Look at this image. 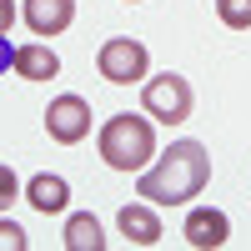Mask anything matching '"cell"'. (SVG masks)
<instances>
[{
	"mask_svg": "<svg viewBox=\"0 0 251 251\" xmlns=\"http://www.w3.org/2000/svg\"><path fill=\"white\" fill-rule=\"evenodd\" d=\"M181 231H186V241L196 251H216V246L231 241V221H226V211H216V206H191Z\"/></svg>",
	"mask_w": 251,
	"mask_h": 251,
	"instance_id": "cell-6",
	"label": "cell"
},
{
	"mask_svg": "<svg viewBox=\"0 0 251 251\" xmlns=\"http://www.w3.org/2000/svg\"><path fill=\"white\" fill-rule=\"evenodd\" d=\"M0 251H25V231L15 221H0Z\"/></svg>",
	"mask_w": 251,
	"mask_h": 251,
	"instance_id": "cell-14",
	"label": "cell"
},
{
	"mask_svg": "<svg viewBox=\"0 0 251 251\" xmlns=\"http://www.w3.org/2000/svg\"><path fill=\"white\" fill-rule=\"evenodd\" d=\"M25 201L35 206L40 216H55V211H66V206H71V186H66V176L40 171V176H30V186H25Z\"/></svg>",
	"mask_w": 251,
	"mask_h": 251,
	"instance_id": "cell-9",
	"label": "cell"
},
{
	"mask_svg": "<svg viewBox=\"0 0 251 251\" xmlns=\"http://www.w3.org/2000/svg\"><path fill=\"white\" fill-rule=\"evenodd\" d=\"M141 106H146V116L161 121V126H181L186 116H191V106H196V91H191V80H186V75L161 71V75L146 80Z\"/></svg>",
	"mask_w": 251,
	"mask_h": 251,
	"instance_id": "cell-3",
	"label": "cell"
},
{
	"mask_svg": "<svg viewBox=\"0 0 251 251\" xmlns=\"http://www.w3.org/2000/svg\"><path fill=\"white\" fill-rule=\"evenodd\" d=\"M216 20L226 30H251V0H216Z\"/></svg>",
	"mask_w": 251,
	"mask_h": 251,
	"instance_id": "cell-12",
	"label": "cell"
},
{
	"mask_svg": "<svg viewBox=\"0 0 251 251\" xmlns=\"http://www.w3.org/2000/svg\"><path fill=\"white\" fill-rule=\"evenodd\" d=\"M10 60H15V50H10V40H5V35H0V75H5V71H10Z\"/></svg>",
	"mask_w": 251,
	"mask_h": 251,
	"instance_id": "cell-16",
	"label": "cell"
},
{
	"mask_svg": "<svg viewBox=\"0 0 251 251\" xmlns=\"http://www.w3.org/2000/svg\"><path fill=\"white\" fill-rule=\"evenodd\" d=\"M15 0H0V35H10V25H15Z\"/></svg>",
	"mask_w": 251,
	"mask_h": 251,
	"instance_id": "cell-15",
	"label": "cell"
},
{
	"mask_svg": "<svg viewBox=\"0 0 251 251\" xmlns=\"http://www.w3.org/2000/svg\"><path fill=\"white\" fill-rule=\"evenodd\" d=\"M25 25L35 35H60V30H71V20H75V0H25Z\"/></svg>",
	"mask_w": 251,
	"mask_h": 251,
	"instance_id": "cell-7",
	"label": "cell"
},
{
	"mask_svg": "<svg viewBox=\"0 0 251 251\" xmlns=\"http://www.w3.org/2000/svg\"><path fill=\"white\" fill-rule=\"evenodd\" d=\"M10 66H15L20 80H50V75H60V55L35 40V46H15V60H10Z\"/></svg>",
	"mask_w": 251,
	"mask_h": 251,
	"instance_id": "cell-10",
	"label": "cell"
},
{
	"mask_svg": "<svg viewBox=\"0 0 251 251\" xmlns=\"http://www.w3.org/2000/svg\"><path fill=\"white\" fill-rule=\"evenodd\" d=\"M116 226H121V236L131 241V246H156V241H161V216H156V206H151V201L121 206Z\"/></svg>",
	"mask_w": 251,
	"mask_h": 251,
	"instance_id": "cell-8",
	"label": "cell"
},
{
	"mask_svg": "<svg viewBox=\"0 0 251 251\" xmlns=\"http://www.w3.org/2000/svg\"><path fill=\"white\" fill-rule=\"evenodd\" d=\"M211 181V156L201 141H176L171 151H161L156 166H146L136 181V196H146L151 206H186L191 196L206 191Z\"/></svg>",
	"mask_w": 251,
	"mask_h": 251,
	"instance_id": "cell-1",
	"label": "cell"
},
{
	"mask_svg": "<svg viewBox=\"0 0 251 251\" xmlns=\"http://www.w3.org/2000/svg\"><path fill=\"white\" fill-rule=\"evenodd\" d=\"M96 66H100V75H106L111 86H136V80L151 75V50H146L141 40H131V35H116V40L100 46Z\"/></svg>",
	"mask_w": 251,
	"mask_h": 251,
	"instance_id": "cell-4",
	"label": "cell"
},
{
	"mask_svg": "<svg viewBox=\"0 0 251 251\" xmlns=\"http://www.w3.org/2000/svg\"><path fill=\"white\" fill-rule=\"evenodd\" d=\"M100 161L111 166V171H146L156 156V131H151V121L146 116H131V111H121L111 116L106 126H100Z\"/></svg>",
	"mask_w": 251,
	"mask_h": 251,
	"instance_id": "cell-2",
	"label": "cell"
},
{
	"mask_svg": "<svg viewBox=\"0 0 251 251\" xmlns=\"http://www.w3.org/2000/svg\"><path fill=\"white\" fill-rule=\"evenodd\" d=\"M66 251H106V236H100V221L91 211H75L66 221Z\"/></svg>",
	"mask_w": 251,
	"mask_h": 251,
	"instance_id": "cell-11",
	"label": "cell"
},
{
	"mask_svg": "<svg viewBox=\"0 0 251 251\" xmlns=\"http://www.w3.org/2000/svg\"><path fill=\"white\" fill-rule=\"evenodd\" d=\"M46 131L60 146H75L91 136V100L86 96H55L46 106Z\"/></svg>",
	"mask_w": 251,
	"mask_h": 251,
	"instance_id": "cell-5",
	"label": "cell"
},
{
	"mask_svg": "<svg viewBox=\"0 0 251 251\" xmlns=\"http://www.w3.org/2000/svg\"><path fill=\"white\" fill-rule=\"evenodd\" d=\"M20 196V176L10 171L5 161H0V211H10V201Z\"/></svg>",
	"mask_w": 251,
	"mask_h": 251,
	"instance_id": "cell-13",
	"label": "cell"
}]
</instances>
